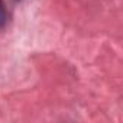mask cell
Here are the masks:
<instances>
[{
    "mask_svg": "<svg viewBox=\"0 0 123 123\" xmlns=\"http://www.w3.org/2000/svg\"><path fill=\"white\" fill-rule=\"evenodd\" d=\"M7 23V10H6V5L3 0H0V29H3Z\"/></svg>",
    "mask_w": 123,
    "mask_h": 123,
    "instance_id": "cell-1",
    "label": "cell"
},
{
    "mask_svg": "<svg viewBox=\"0 0 123 123\" xmlns=\"http://www.w3.org/2000/svg\"><path fill=\"white\" fill-rule=\"evenodd\" d=\"M16 2H19V0H16Z\"/></svg>",
    "mask_w": 123,
    "mask_h": 123,
    "instance_id": "cell-2",
    "label": "cell"
}]
</instances>
